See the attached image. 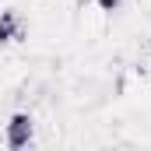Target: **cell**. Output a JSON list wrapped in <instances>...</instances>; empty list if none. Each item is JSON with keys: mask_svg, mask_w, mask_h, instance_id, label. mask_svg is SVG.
<instances>
[{"mask_svg": "<svg viewBox=\"0 0 151 151\" xmlns=\"http://www.w3.org/2000/svg\"><path fill=\"white\" fill-rule=\"evenodd\" d=\"M4 144H7V148H14V151L35 144V119H32L28 109L11 113V119L4 123Z\"/></svg>", "mask_w": 151, "mask_h": 151, "instance_id": "cell-1", "label": "cell"}, {"mask_svg": "<svg viewBox=\"0 0 151 151\" xmlns=\"http://www.w3.org/2000/svg\"><path fill=\"white\" fill-rule=\"evenodd\" d=\"M28 39V25L18 11H0V46H11V42H25Z\"/></svg>", "mask_w": 151, "mask_h": 151, "instance_id": "cell-2", "label": "cell"}, {"mask_svg": "<svg viewBox=\"0 0 151 151\" xmlns=\"http://www.w3.org/2000/svg\"><path fill=\"white\" fill-rule=\"evenodd\" d=\"M95 4H99V11H102V14H113V11L123 7V0H95Z\"/></svg>", "mask_w": 151, "mask_h": 151, "instance_id": "cell-3", "label": "cell"}, {"mask_svg": "<svg viewBox=\"0 0 151 151\" xmlns=\"http://www.w3.org/2000/svg\"><path fill=\"white\" fill-rule=\"evenodd\" d=\"M77 4H88V0H77Z\"/></svg>", "mask_w": 151, "mask_h": 151, "instance_id": "cell-4", "label": "cell"}, {"mask_svg": "<svg viewBox=\"0 0 151 151\" xmlns=\"http://www.w3.org/2000/svg\"><path fill=\"white\" fill-rule=\"evenodd\" d=\"M0 141H4V137H0Z\"/></svg>", "mask_w": 151, "mask_h": 151, "instance_id": "cell-5", "label": "cell"}]
</instances>
